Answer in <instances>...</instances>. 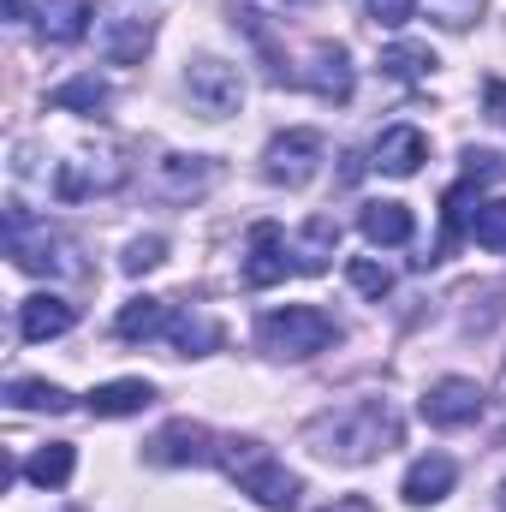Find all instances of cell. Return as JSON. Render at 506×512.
Masks as SVG:
<instances>
[{
  "instance_id": "5b68a950",
  "label": "cell",
  "mask_w": 506,
  "mask_h": 512,
  "mask_svg": "<svg viewBox=\"0 0 506 512\" xmlns=\"http://www.w3.org/2000/svg\"><path fill=\"white\" fill-rule=\"evenodd\" d=\"M322 161H328V137L310 131V126H292V131H280V137H268V149H262V179L298 191V185H310V179L322 173Z\"/></svg>"
},
{
  "instance_id": "8992f818",
  "label": "cell",
  "mask_w": 506,
  "mask_h": 512,
  "mask_svg": "<svg viewBox=\"0 0 506 512\" xmlns=\"http://www.w3.org/2000/svg\"><path fill=\"white\" fill-rule=\"evenodd\" d=\"M185 96L203 120H233L245 108V78H239V66L197 54V60H185Z\"/></svg>"
},
{
  "instance_id": "ba28073f",
  "label": "cell",
  "mask_w": 506,
  "mask_h": 512,
  "mask_svg": "<svg viewBox=\"0 0 506 512\" xmlns=\"http://www.w3.org/2000/svg\"><path fill=\"white\" fill-rule=\"evenodd\" d=\"M215 179H221V161L215 155H185V149H173L149 167V191L161 203H197V197L215 191Z\"/></svg>"
},
{
  "instance_id": "ffe728a7",
  "label": "cell",
  "mask_w": 506,
  "mask_h": 512,
  "mask_svg": "<svg viewBox=\"0 0 506 512\" xmlns=\"http://www.w3.org/2000/svg\"><path fill=\"white\" fill-rule=\"evenodd\" d=\"M358 233H364L370 245H405V239L417 233V221H411V209H405V203L376 197V203H364V209H358Z\"/></svg>"
},
{
  "instance_id": "277c9868",
  "label": "cell",
  "mask_w": 506,
  "mask_h": 512,
  "mask_svg": "<svg viewBox=\"0 0 506 512\" xmlns=\"http://www.w3.org/2000/svg\"><path fill=\"white\" fill-rule=\"evenodd\" d=\"M6 251L24 274H78V245L66 233H54L48 221H30L24 209H6Z\"/></svg>"
},
{
  "instance_id": "1f68e13d",
  "label": "cell",
  "mask_w": 506,
  "mask_h": 512,
  "mask_svg": "<svg viewBox=\"0 0 506 512\" xmlns=\"http://www.w3.org/2000/svg\"><path fill=\"white\" fill-rule=\"evenodd\" d=\"M322 512H376V501H370V495H334Z\"/></svg>"
},
{
  "instance_id": "e0dca14e",
  "label": "cell",
  "mask_w": 506,
  "mask_h": 512,
  "mask_svg": "<svg viewBox=\"0 0 506 512\" xmlns=\"http://www.w3.org/2000/svg\"><path fill=\"white\" fill-rule=\"evenodd\" d=\"M72 322H78V310H72L60 292H36V298H24V304H18V334H24L30 346L72 334Z\"/></svg>"
},
{
  "instance_id": "4fadbf2b",
  "label": "cell",
  "mask_w": 506,
  "mask_h": 512,
  "mask_svg": "<svg viewBox=\"0 0 506 512\" xmlns=\"http://www.w3.org/2000/svg\"><path fill=\"white\" fill-rule=\"evenodd\" d=\"M215 453H221V441H215L203 423H191V417L167 423V429L143 447L149 465H215Z\"/></svg>"
},
{
  "instance_id": "d6a6232c",
  "label": "cell",
  "mask_w": 506,
  "mask_h": 512,
  "mask_svg": "<svg viewBox=\"0 0 506 512\" xmlns=\"http://www.w3.org/2000/svg\"><path fill=\"white\" fill-rule=\"evenodd\" d=\"M489 108H495V120H506V84H489Z\"/></svg>"
},
{
  "instance_id": "e575fe53",
  "label": "cell",
  "mask_w": 506,
  "mask_h": 512,
  "mask_svg": "<svg viewBox=\"0 0 506 512\" xmlns=\"http://www.w3.org/2000/svg\"><path fill=\"white\" fill-rule=\"evenodd\" d=\"M501 507H506V483H501Z\"/></svg>"
},
{
  "instance_id": "44dd1931",
  "label": "cell",
  "mask_w": 506,
  "mask_h": 512,
  "mask_svg": "<svg viewBox=\"0 0 506 512\" xmlns=\"http://www.w3.org/2000/svg\"><path fill=\"white\" fill-rule=\"evenodd\" d=\"M84 405H90L96 417H137V411L155 405V387L143 382V376H120V382H102Z\"/></svg>"
},
{
  "instance_id": "3957f363",
  "label": "cell",
  "mask_w": 506,
  "mask_h": 512,
  "mask_svg": "<svg viewBox=\"0 0 506 512\" xmlns=\"http://www.w3.org/2000/svg\"><path fill=\"white\" fill-rule=\"evenodd\" d=\"M334 340H340V322L328 310H316V304H280V310H268L256 322V346L268 358H292V364L328 352Z\"/></svg>"
},
{
  "instance_id": "d6986e66",
  "label": "cell",
  "mask_w": 506,
  "mask_h": 512,
  "mask_svg": "<svg viewBox=\"0 0 506 512\" xmlns=\"http://www.w3.org/2000/svg\"><path fill=\"white\" fill-rule=\"evenodd\" d=\"M334 251H340V221H334V215H310L304 233L292 239V268H298V274H322Z\"/></svg>"
},
{
  "instance_id": "484cf974",
  "label": "cell",
  "mask_w": 506,
  "mask_h": 512,
  "mask_svg": "<svg viewBox=\"0 0 506 512\" xmlns=\"http://www.w3.org/2000/svg\"><path fill=\"white\" fill-rule=\"evenodd\" d=\"M6 405H18V411H72V393L54 382H36V376H12Z\"/></svg>"
},
{
  "instance_id": "f1b7e54d",
  "label": "cell",
  "mask_w": 506,
  "mask_h": 512,
  "mask_svg": "<svg viewBox=\"0 0 506 512\" xmlns=\"http://www.w3.org/2000/svg\"><path fill=\"white\" fill-rule=\"evenodd\" d=\"M346 280H352L364 298H387V292H393V268L376 262V256H352V262H346Z\"/></svg>"
},
{
  "instance_id": "5bb4252c",
  "label": "cell",
  "mask_w": 506,
  "mask_h": 512,
  "mask_svg": "<svg viewBox=\"0 0 506 512\" xmlns=\"http://www.w3.org/2000/svg\"><path fill=\"white\" fill-rule=\"evenodd\" d=\"M286 274H292V239H286L274 221H256L251 251H245V280H251L256 292H268V286H280Z\"/></svg>"
},
{
  "instance_id": "83f0119b",
  "label": "cell",
  "mask_w": 506,
  "mask_h": 512,
  "mask_svg": "<svg viewBox=\"0 0 506 512\" xmlns=\"http://www.w3.org/2000/svg\"><path fill=\"white\" fill-rule=\"evenodd\" d=\"M471 239H477L483 251H501L506 256V197L477 203V215H471Z\"/></svg>"
},
{
  "instance_id": "9c48e42d",
  "label": "cell",
  "mask_w": 506,
  "mask_h": 512,
  "mask_svg": "<svg viewBox=\"0 0 506 512\" xmlns=\"http://www.w3.org/2000/svg\"><path fill=\"white\" fill-rule=\"evenodd\" d=\"M483 405H489V393L471 376H441V382L423 387V399H417L423 423H435V429H465V423L483 417Z\"/></svg>"
},
{
  "instance_id": "7a4b0ae2",
  "label": "cell",
  "mask_w": 506,
  "mask_h": 512,
  "mask_svg": "<svg viewBox=\"0 0 506 512\" xmlns=\"http://www.w3.org/2000/svg\"><path fill=\"white\" fill-rule=\"evenodd\" d=\"M215 465H221V471L239 483V495H251L262 512H298V501H304L298 471H286L262 441L227 435V441H221V453H215Z\"/></svg>"
},
{
  "instance_id": "52a82bcc",
  "label": "cell",
  "mask_w": 506,
  "mask_h": 512,
  "mask_svg": "<svg viewBox=\"0 0 506 512\" xmlns=\"http://www.w3.org/2000/svg\"><path fill=\"white\" fill-rule=\"evenodd\" d=\"M96 48H102L108 66H137V60L155 48V18L137 12L131 0L102 6V12H96Z\"/></svg>"
},
{
  "instance_id": "9a60e30c",
  "label": "cell",
  "mask_w": 506,
  "mask_h": 512,
  "mask_svg": "<svg viewBox=\"0 0 506 512\" xmlns=\"http://www.w3.org/2000/svg\"><path fill=\"white\" fill-rule=\"evenodd\" d=\"M423 161H429V137L417 126H387L370 149V167L387 179H411V173H423Z\"/></svg>"
},
{
  "instance_id": "d4e9b609",
  "label": "cell",
  "mask_w": 506,
  "mask_h": 512,
  "mask_svg": "<svg viewBox=\"0 0 506 512\" xmlns=\"http://www.w3.org/2000/svg\"><path fill=\"white\" fill-rule=\"evenodd\" d=\"M48 108H54V114H102V108H108V84H102L96 72H78V78H66L60 90H48Z\"/></svg>"
},
{
  "instance_id": "7c38bea8",
  "label": "cell",
  "mask_w": 506,
  "mask_h": 512,
  "mask_svg": "<svg viewBox=\"0 0 506 512\" xmlns=\"http://www.w3.org/2000/svg\"><path fill=\"white\" fill-rule=\"evenodd\" d=\"M298 78H304L322 102H352V90H358V72H352L346 42H316V48L304 54V66H298Z\"/></svg>"
},
{
  "instance_id": "603a6c76",
  "label": "cell",
  "mask_w": 506,
  "mask_h": 512,
  "mask_svg": "<svg viewBox=\"0 0 506 512\" xmlns=\"http://www.w3.org/2000/svg\"><path fill=\"white\" fill-rule=\"evenodd\" d=\"M72 471H78L72 441H48V447H36V453L24 459V477H30L36 489H66V483H72Z\"/></svg>"
},
{
  "instance_id": "30bf717a",
  "label": "cell",
  "mask_w": 506,
  "mask_h": 512,
  "mask_svg": "<svg viewBox=\"0 0 506 512\" xmlns=\"http://www.w3.org/2000/svg\"><path fill=\"white\" fill-rule=\"evenodd\" d=\"M126 173L131 167L120 155H72V161L54 167V197H60V203H84V197H96V191H120Z\"/></svg>"
},
{
  "instance_id": "8fae6325",
  "label": "cell",
  "mask_w": 506,
  "mask_h": 512,
  "mask_svg": "<svg viewBox=\"0 0 506 512\" xmlns=\"http://www.w3.org/2000/svg\"><path fill=\"white\" fill-rule=\"evenodd\" d=\"M495 179H506V161L495 155V149H465V179L447 191V239H441V251L429 256V262H447V251H453V239L465 233V197L471 191H483V185H495Z\"/></svg>"
},
{
  "instance_id": "2e32d148",
  "label": "cell",
  "mask_w": 506,
  "mask_h": 512,
  "mask_svg": "<svg viewBox=\"0 0 506 512\" xmlns=\"http://www.w3.org/2000/svg\"><path fill=\"white\" fill-rule=\"evenodd\" d=\"M453 483H459V465L447 453H423V459H411L399 495H405V507H435V501L453 495Z\"/></svg>"
},
{
  "instance_id": "836d02e7",
  "label": "cell",
  "mask_w": 506,
  "mask_h": 512,
  "mask_svg": "<svg viewBox=\"0 0 506 512\" xmlns=\"http://www.w3.org/2000/svg\"><path fill=\"white\" fill-rule=\"evenodd\" d=\"M6 18L18 24V18H24V0H6Z\"/></svg>"
},
{
  "instance_id": "ac0fdd59",
  "label": "cell",
  "mask_w": 506,
  "mask_h": 512,
  "mask_svg": "<svg viewBox=\"0 0 506 512\" xmlns=\"http://www.w3.org/2000/svg\"><path fill=\"white\" fill-rule=\"evenodd\" d=\"M36 24L48 42H84L96 30V6L90 0H42L36 6Z\"/></svg>"
},
{
  "instance_id": "4dcf8cb0",
  "label": "cell",
  "mask_w": 506,
  "mask_h": 512,
  "mask_svg": "<svg viewBox=\"0 0 506 512\" xmlns=\"http://www.w3.org/2000/svg\"><path fill=\"white\" fill-rule=\"evenodd\" d=\"M364 12L376 18L381 30H399V24H411V18H417V0H364Z\"/></svg>"
},
{
  "instance_id": "4316f807",
  "label": "cell",
  "mask_w": 506,
  "mask_h": 512,
  "mask_svg": "<svg viewBox=\"0 0 506 512\" xmlns=\"http://www.w3.org/2000/svg\"><path fill=\"white\" fill-rule=\"evenodd\" d=\"M167 340H173L185 358H203V352L221 346V328H215L209 316H173V322H167Z\"/></svg>"
},
{
  "instance_id": "cb8c5ba5",
  "label": "cell",
  "mask_w": 506,
  "mask_h": 512,
  "mask_svg": "<svg viewBox=\"0 0 506 512\" xmlns=\"http://www.w3.org/2000/svg\"><path fill=\"white\" fill-rule=\"evenodd\" d=\"M435 66H441V60H435L429 42H387V48H381V72L399 78V84H423Z\"/></svg>"
},
{
  "instance_id": "7402d4cb",
  "label": "cell",
  "mask_w": 506,
  "mask_h": 512,
  "mask_svg": "<svg viewBox=\"0 0 506 512\" xmlns=\"http://www.w3.org/2000/svg\"><path fill=\"white\" fill-rule=\"evenodd\" d=\"M167 322H173L167 298H131L126 310L114 316V334L120 340H167Z\"/></svg>"
},
{
  "instance_id": "f546056e",
  "label": "cell",
  "mask_w": 506,
  "mask_h": 512,
  "mask_svg": "<svg viewBox=\"0 0 506 512\" xmlns=\"http://www.w3.org/2000/svg\"><path fill=\"white\" fill-rule=\"evenodd\" d=\"M161 256H167V239H161V233H143V239H131V245H126L120 268H126V274H149Z\"/></svg>"
},
{
  "instance_id": "6da1fadb",
  "label": "cell",
  "mask_w": 506,
  "mask_h": 512,
  "mask_svg": "<svg viewBox=\"0 0 506 512\" xmlns=\"http://www.w3.org/2000/svg\"><path fill=\"white\" fill-rule=\"evenodd\" d=\"M304 447L334 465H370L387 447H399V411L387 399H352L304 423Z\"/></svg>"
}]
</instances>
